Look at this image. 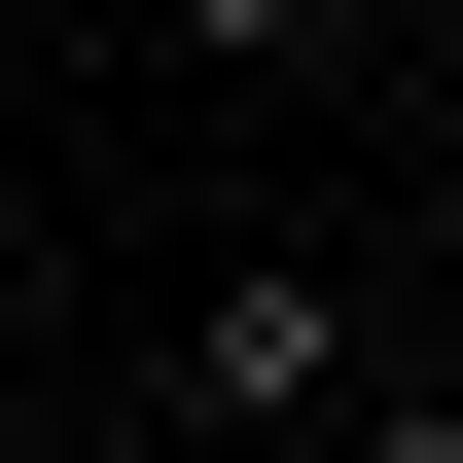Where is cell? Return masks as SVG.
Wrapping results in <instances>:
<instances>
[{
    "label": "cell",
    "mask_w": 463,
    "mask_h": 463,
    "mask_svg": "<svg viewBox=\"0 0 463 463\" xmlns=\"http://www.w3.org/2000/svg\"><path fill=\"white\" fill-rule=\"evenodd\" d=\"M321 392H356V286H321V250H250V286L178 321V428H214V463H286Z\"/></svg>",
    "instance_id": "1"
},
{
    "label": "cell",
    "mask_w": 463,
    "mask_h": 463,
    "mask_svg": "<svg viewBox=\"0 0 463 463\" xmlns=\"http://www.w3.org/2000/svg\"><path fill=\"white\" fill-rule=\"evenodd\" d=\"M356 463H463V392H428V428H356Z\"/></svg>",
    "instance_id": "3"
},
{
    "label": "cell",
    "mask_w": 463,
    "mask_h": 463,
    "mask_svg": "<svg viewBox=\"0 0 463 463\" xmlns=\"http://www.w3.org/2000/svg\"><path fill=\"white\" fill-rule=\"evenodd\" d=\"M143 463H214V428H143Z\"/></svg>",
    "instance_id": "4"
},
{
    "label": "cell",
    "mask_w": 463,
    "mask_h": 463,
    "mask_svg": "<svg viewBox=\"0 0 463 463\" xmlns=\"http://www.w3.org/2000/svg\"><path fill=\"white\" fill-rule=\"evenodd\" d=\"M178 36H214V71H286V36H321V0H178Z\"/></svg>",
    "instance_id": "2"
}]
</instances>
